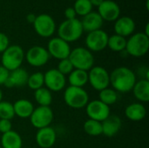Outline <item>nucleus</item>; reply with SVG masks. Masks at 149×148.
Segmentation results:
<instances>
[{
    "label": "nucleus",
    "instance_id": "nucleus-11",
    "mask_svg": "<svg viewBox=\"0 0 149 148\" xmlns=\"http://www.w3.org/2000/svg\"><path fill=\"white\" fill-rule=\"evenodd\" d=\"M50 55L46 50V48L40 45L31 46L26 53H24V59L27 63L33 67H42L45 65L49 59Z\"/></svg>",
    "mask_w": 149,
    "mask_h": 148
},
{
    "label": "nucleus",
    "instance_id": "nucleus-23",
    "mask_svg": "<svg viewBox=\"0 0 149 148\" xmlns=\"http://www.w3.org/2000/svg\"><path fill=\"white\" fill-rule=\"evenodd\" d=\"M13 108L15 115L21 119H28L34 110V106L30 100L26 99H20L15 101Z\"/></svg>",
    "mask_w": 149,
    "mask_h": 148
},
{
    "label": "nucleus",
    "instance_id": "nucleus-9",
    "mask_svg": "<svg viewBox=\"0 0 149 148\" xmlns=\"http://www.w3.org/2000/svg\"><path fill=\"white\" fill-rule=\"evenodd\" d=\"M32 24L35 32L41 38H50L56 31V23L48 14L38 15Z\"/></svg>",
    "mask_w": 149,
    "mask_h": 148
},
{
    "label": "nucleus",
    "instance_id": "nucleus-5",
    "mask_svg": "<svg viewBox=\"0 0 149 148\" xmlns=\"http://www.w3.org/2000/svg\"><path fill=\"white\" fill-rule=\"evenodd\" d=\"M68 58L74 69L88 72L94 65L93 54L86 47H76L72 49Z\"/></svg>",
    "mask_w": 149,
    "mask_h": 148
},
{
    "label": "nucleus",
    "instance_id": "nucleus-7",
    "mask_svg": "<svg viewBox=\"0 0 149 148\" xmlns=\"http://www.w3.org/2000/svg\"><path fill=\"white\" fill-rule=\"evenodd\" d=\"M88 83L96 91L100 92L110 85V73L102 66H93L88 72Z\"/></svg>",
    "mask_w": 149,
    "mask_h": 148
},
{
    "label": "nucleus",
    "instance_id": "nucleus-15",
    "mask_svg": "<svg viewBox=\"0 0 149 148\" xmlns=\"http://www.w3.org/2000/svg\"><path fill=\"white\" fill-rule=\"evenodd\" d=\"M98 13L103 21L113 22L116 21L120 15V8L119 4L113 0H104L98 6Z\"/></svg>",
    "mask_w": 149,
    "mask_h": 148
},
{
    "label": "nucleus",
    "instance_id": "nucleus-43",
    "mask_svg": "<svg viewBox=\"0 0 149 148\" xmlns=\"http://www.w3.org/2000/svg\"><path fill=\"white\" fill-rule=\"evenodd\" d=\"M0 137H1V136H0Z\"/></svg>",
    "mask_w": 149,
    "mask_h": 148
},
{
    "label": "nucleus",
    "instance_id": "nucleus-6",
    "mask_svg": "<svg viewBox=\"0 0 149 148\" xmlns=\"http://www.w3.org/2000/svg\"><path fill=\"white\" fill-rule=\"evenodd\" d=\"M64 100L72 109H82L88 104L89 95L84 88L69 85L64 92Z\"/></svg>",
    "mask_w": 149,
    "mask_h": 148
},
{
    "label": "nucleus",
    "instance_id": "nucleus-13",
    "mask_svg": "<svg viewBox=\"0 0 149 148\" xmlns=\"http://www.w3.org/2000/svg\"><path fill=\"white\" fill-rule=\"evenodd\" d=\"M86 115L90 120H94L100 122L104 121L110 114V106L105 105L99 99L89 101L86 106Z\"/></svg>",
    "mask_w": 149,
    "mask_h": 148
},
{
    "label": "nucleus",
    "instance_id": "nucleus-10",
    "mask_svg": "<svg viewBox=\"0 0 149 148\" xmlns=\"http://www.w3.org/2000/svg\"><path fill=\"white\" fill-rule=\"evenodd\" d=\"M108 34L103 30H97L88 32L86 38V48L92 52H98L107 47Z\"/></svg>",
    "mask_w": 149,
    "mask_h": 148
},
{
    "label": "nucleus",
    "instance_id": "nucleus-1",
    "mask_svg": "<svg viewBox=\"0 0 149 148\" xmlns=\"http://www.w3.org/2000/svg\"><path fill=\"white\" fill-rule=\"evenodd\" d=\"M136 81L135 72L126 66L117 67L110 73V85L117 92L127 93L131 92Z\"/></svg>",
    "mask_w": 149,
    "mask_h": 148
},
{
    "label": "nucleus",
    "instance_id": "nucleus-34",
    "mask_svg": "<svg viewBox=\"0 0 149 148\" xmlns=\"http://www.w3.org/2000/svg\"><path fill=\"white\" fill-rule=\"evenodd\" d=\"M10 46V39L8 36L0 32V53H3Z\"/></svg>",
    "mask_w": 149,
    "mask_h": 148
},
{
    "label": "nucleus",
    "instance_id": "nucleus-39",
    "mask_svg": "<svg viewBox=\"0 0 149 148\" xmlns=\"http://www.w3.org/2000/svg\"><path fill=\"white\" fill-rule=\"evenodd\" d=\"M90 1V3H91V4L93 5V6H100L101 3H102V2L104 1V0H89Z\"/></svg>",
    "mask_w": 149,
    "mask_h": 148
},
{
    "label": "nucleus",
    "instance_id": "nucleus-42",
    "mask_svg": "<svg viewBox=\"0 0 149 148\" xmlns=\"http://www.w3.org/2000/svg\"><path fill=\"white\" fill-rule=\"evenodd\" d=\"M0 148H2V147H1V146H0Z\"/></svg>",
    "mask_w": 149,
    "mask_h": 148
},
{
    "label": "nucleus",
    "instance_id": "nucleus-27",
    "mask_svg": "<svg viewBox=\"0 0 149 148\" xmlns=\"http://www.w3.org/2000/svg\"><path fill=\"white\" fill-rule=\"evenodd\" d=\"M127 45V38L117 34H113L108 37L107 47L115 52H120L125 51Z\"/></svg>",
    "mask_w": 149,
    "mask_h": 148
},
{
    "label": "nucleus",
    "instance_id": "nucleus-29",
    "mask_svg": "<svg viewBox=\"0 0 149 148\" xmlns=\"http://www.w3.org/2000/svg\"><path fill=\"white\" fill-rule=\"evenodd\" d=\"M83 129L86 134L93 136V137L100 136L102 134L101 122L94 120L88 119L87 120H86L83 125Z\"/></svg>",
    "mask_w": 149,
    "mask_h": 148
},
{
    "label": "nucleus",
    "instance_id": "nucleus-19",
    "mask_svg": "<svg viewBox=\"0 0 149 148\" xmlns=\"http://www.w3.org/2000/svg\"><path fill=\"white\" fill-rule=\"evenodd\" d=\"M101 126L103 135L106 137H113L120 131L122 121L119 116L110 114L104 121L101 122Z\"/></svg>",
    "mask_w": 149,
    "mask_h": 148
},
{
    "label": "nucleus",
    "instance_id": "nucleus-18",
    "mask_svg": "<svg viewBox=\"0 0 149 148\" xmlns=\"http://www.w3.org/2000/svg\"><path fill=\"white\" fill-rule=\"evenodd\" d=\"M28 78H29V73L27 72V71L20 67L14 71L10 72L9 78L7 79L3 85L7 88L22 87L24 85H26Z\"/></svg>",
    "mask_w": 149,
    "mask_h": 148
},
{
    "label": "nucleus",
    "instance_id": "nucleus-17",
    "mask_svg": "<svg viewBox=\"0 0 149 148\" xmlns=\"http://www.w3.org/2000/svg\"><path fill=\"white\" fill-rule=\"evenodd\" d=\"M114 22H115L114 24L115 34L127 38V37H130L134 33L135 22L132 17L127 16H123V17H120Z\"/></svg>",
    "mask_w": 149,
    "mask_h": 148
},
{
    "label": "nucleus",
    "instance_id": "nucleus-31",
    "mask_svg": "<svg viewBox=\"0 0 149 148\" xmlns=\"http://www.w3.org/2000/svg\"><path fill=\"white\" fill-rule=\"evenodd\" d=\"M73 9L77 15L84 17L93 11V5L89 0H76L73 4Z\"/></svg>",
    "mask_w": 149,
    "mask_h": 148
},
{
    "label": "nucleus",
    "instance_id": "nucleus-38",
    "mask_svg": "<svg viewBox=\"0 0 149 148\" xmlns=\"http://www.w3.org/2000/svg\"><path fill=\"white\" fill-rule=\"evenodd\" d=\"M36 15L33 14V13H29L27 16H26V20L29 24H33L35 19H36Z\"/></svg>",
    "mask_w": 149,
    "mask_h": 148
},
{
    "label": "nucleus",
    "instance_id": "nucleus-25",
    "mask_svg": "<svg viewBox=\"0 0 149 148\" xmlns=\"http://www.w3.org/2000/svg\"><path fill=\"white\" fill-rule=\"evenodd\" d=\"M68 82L70 86L83 88L88 83V72L86 71L74 69L68 75Z\"/></svg>",
    "mask_w": 149,
    "mask_h": 148
},
{
    "label": "nucleus",
    "instance_id": "nucleus-28",
    "mask_svg": "<svg viewBox=\"0 0 149 148\" xmlns=\"http://www.w3.org/2000/svg\"><path fill=\"white\" fill-rule=\"evenodd\" d=\"M99 100L105 105L110 106L115 104L118 100V92L113 88H105L99 92Z\"/></svg>",
    "mask_w": 149,
    "mask_h": 148
},
{
    "label": "nucleus",
    "instance_id": "nucleus-8",
    "mask_svg": "<svg viewBox=\"0 0 149 148\" xmlns=\"http://www.w3.org/2000/svg\"><path fill=\"white\" fill-rule=\"evenodd\" d=\"M53 111L50 106H38L34 108L29 119L32 126L37 129H41L50 126L53 121Z\"/></svg>",
    "mask_w": 149,
    "mask_h": 148
},
{
    "label": "nucleus",
    "instance_id": "nucleus-35",
    "mask_svg": "<svg viewBox=\"0 0 149 148\" xmlns=\"http://www.w3.org/2000/svg\"><path fill=\"white\" fill-rule=\"evenodd\" d=\"M12 130V124L10 120H0V133L3 134L7 132Z\"/></svg>",
    "mask_w": 149,
    "mask_h": 148
},
{
    "label": "nucleus",
    "instance_id": "nucleus-30",
    "mask_svg": "<svg viewBox=\"0 0 149 148\" xmlns=\"http://www.w3.org/2000/svg\"><path fill=\"white\" fill-rule=\"evenodd\" d=\"M26 85L33 91H36L41 87H44V85H45L44 73H42L40 72H36L29 75Z\"/></svg>",
    "mask_w": 149,
    "mask_h": 148
},
{
    "label": "nucleus",
    "instance_id": "nucleus-12",
    "mask_svg": "<svg viewBox=\"0 0 149 148\" xmlns=\"http://www.w3.org/2000/svg\"><path fill=\"white\" fill-rule=\"evenodd\" d=\"M46 50L50 57H52L58 60L68 58L72 51L69 43L58 37L52 38L49 40Z\"/></svg>",
    "mask_w": 149,
    "mask_h": 148
},
{
    "label": "nucleus",
    "instance_id": "nucleus-14",
    "mask_svg": "<svg viewBox=\"0 0 149 148\" xmlns=\"http://www.w3.org/2000/svg\"><path fill=\"white\" fill-rule=\"evenodd\" d=\"M45 87L51 92H60L66 85V78L57 69H50L44 74Z\"/></svg>",
    "mask_w": 149,
    "mask_h": 148
},
{
    "label": "nucleus",
    "instance_id": "nucleus-20",
    "mask_svg": "<svg viewBox=\"0 0 149 148\" xmlns=\"http://www.w3.org/2000/svg\"><path fill=\"white\" fill-rule=\"evenodd\" d=\"M80 22L84 31L91 32L97 30H100L104 21L98 12L91 11L90 13L84 16Z\"/></svg>",
    "mask_w": 149,
    "mask_h": 148
},
{
    "label": "nucleus",
    "instance_id": "nucleus-41",
    "mask_svg": "<svg viewBox=\"0 0 149 148\" xmlns=\"http://www.w3.org/2000/svg\"><path fill=\"white\" fill-rule=\"evenodd\" d=\"M2 100H3V92L0 89V101H2Z\"/></svg>",
    "mask_w": 149,
    "mask_h": 148
},
{
    "label": "nucleus",
    "instance_id": "nucleus-40",
    "mask_svg": "<svg viewBox=\"0 0 149 148\" xmlns=\"http://www.w3.org/2000/svg\"><path fill=\"white\" fill-rule=\"evenodd\" d=\"M148 28H149V24L148 23L147 24H146V29H145V31L143 32V33H145L148 37H149V30H148Z\"/></svg>",
    "mask_w": 149,
    "mask_h": 148
},
{
    "label": "nucleus",
    "instance_id": "nucleus-24",
    "mask_svg": "<svg viewBox=\"0 0 149 148\" xmlns=\"http://www.w3.org/2000/svg\"><path fill=\"white\" fill-rule=\"evenodd\" d=\"M134 96L137 100L141 103H147L149 101V80L142 79L136 81L133 90Z\"/></svg>",
    "mask_w": 149,
    "mask_h": 148
},
{
    "label": "nucleus",
    "instance_id": "nucleus-21",
    "mask_svg": "<svg viewBox=\"0 0 149 148\" xmlns=\"http://www.w3.org/2000/svg\"><path fill=\"white\" fill-rule=\"evenodd\" d=\"M125 116L131 121L139 122L145 119L147 115V109L142 103L134 102L128 105L125 108Z\"/></svg>",
    "mask_w": 149,
    "mask_h": 148
},
{
    "label": "nucleus",
    "instance_id": "nucleus-36",
    "mask_svg": "<svg viewBox=\"0 0 149 148\" xmlns=\"http://www.w3.org/2000/svg\"><path fill=\"white\" fill-rule=\"evenodd\" d=\"M9 75H10V72L3 65H0V85H4L7 79L9 78Z\"/></svg>",
    "mask_w": 149,
    "mask_h": 148
},
{
    "label": "nucleus",
    "instance_id": "nucleus-33",
    "mask_svg": "<svg viewBox=\"0 0 149 148\" xmlns=\"http://www.w3.org/2000/svg\"><path fill=\"white\" fill-rule=\"evenodd\" d=\"M60 73H62L64 76L69 75L73 70V66L71 63V61L69 60V58H65V59H61L59 60L58 66L56 68Z\"/></svg>",
    "mask_w": 149,
    "mask_h": 148
},
{
    "label": "nucleus",
    "instance_id": "nucleus-32",
    "mask_svg": "<svg viewBox=\"0 0 149 148\" xmlns=\"http://www.w3.org/2000/svg\"><path fill=\"white\" fill-rule=\"evenodd\" d=\"M15 116L13 104L9 101H0V120H10Z\"/></svg>",
    "mask_w": 149,
    "mask_h": 148
},
{
    "label": "nucleus",
    "instance_id": "nucleus-16",
    "mask_svg": "<svg viewBox=\"0 0 149 148\" xmlns=\"http://www.w3.org/2000/svg\"><path fill=\"white\" fill-rule=\"evenodd\" d=\"M35 140L40 148H52L57 140V133L52 126L38 129Z\"/></svg>",
    "mask_w": 149,
    "mask_h": 148
},
{
    "label": "nucleus",
    "instance_id": "nucleus-22",
    "mask_svg": "<svg viewBox=\"0 0 149 148\" xmlns=\"http://www.w3.org/2000/svg\"><path fill=\"white\" fill-rule=\"evenodd\" d=\"M0 143L2 148H22L23 140L18 133L10 130L0 137Z\"/></svg>",
    "mask_w": 149,
    "mask_h": 148
},
{
    "label": "nucleus",
    "instance_id": "nucleus-37",
    "mask_svg": "<svg viewBox=\"0 0 149 148\" xmlns=\"http://www.w3.org/2000/svg\"><path fill=\"white\" fill-rule=\"evenodd\" d=\"M65 17L66 19H74L77 17V14L73 9V7H68L65 10Z\"/></svg>",
    "mask_w": 149,
    "mask_h": 148
},
{
    "label": "nucleus",
    "instance_id": "nucleus-4",
    "mask_svg": "<svg viewBox=\"0 0 149 148\" xmlns=\"http://www.w3.org/2000/svg\"><path fill=\"white\" fill-rule=\"evenodd\" d=\"M24 60V51L20 45H10L1 57V65L6 68L9 72L20 68Z\"/></svg>",
    "mask_w": 149,
    "mask_h": 148
},
{
    "label": "nucleus",
    "instance_id": "nucleus-3",
    "mask_svg": "<svg viewBox=\"0 0 149 148\" xmlns=\"http://www.w3.org/2000/svg\"><path fill=\"white\" fill-rule=\"evenodd\" d=\"M84 30L81 22L78 18L65 19L63 21L58 29V38L66 41L67 43L75 42L81 38Z\"/></svg>",
    "mask_w": 149,
    "mask_h": 148
},
{
    "label": "nucleus",
    "instance_id": "nucleus-26",
    "mask_svg": "<svg viewBox=\"0 0 149 148\" xmlns=\"http://www.w3.org/2000/svg\"><path fill=\"white\" fill-rule=\"evenodd\" d=\"M34 99L38 106H50L52 102V94L46 87H41L34 91Z\"/></svg>",
    "mask_w": 149,
    "mask_h": 148
},
{
    "label": "nucleus",
    "instance_id": "nucleus-2",
    "mask_svg": "<svg viewBox=\"0 0 149 148\" xmlns=\"http://www.w3.org/2000/svg\"><path fill=\"white\" fill-rule=\"evenodd\" d=\"M149 50V37L143 32L134 33L127 39L125 51L127 53L134 58L145 56Z\"/></svg>",
    "mask_w": 149,
    "mask_h": 148
}]
</instances>
